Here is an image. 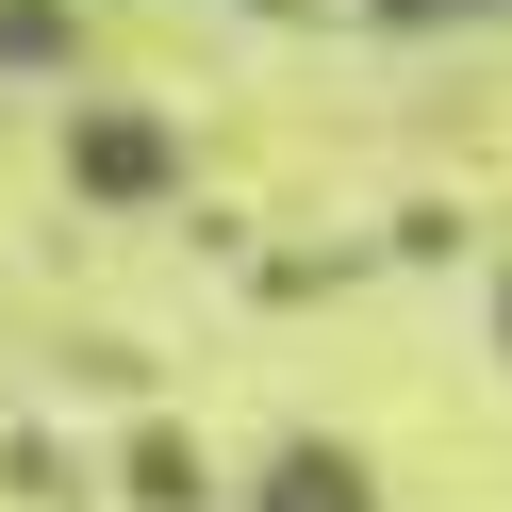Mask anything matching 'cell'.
I'll return each instance as SVG.
<instances>
[{
    "instance_id": "cell-1",
    "label": "cell",
    "mask_w": 512,
    "mask_h": 512,
    "mask_svg": "<svg viewBox=\"0 0 512 512\" xmlns=\"http://www.w3.org/2000/svg\"><path fill=\"white\" fill-rule=\"evenodd\" d=\"M67 166H83V199H166V166H182V149H166V116H83V133H67Z\"/></svg>"
},
{
    "instance_id": "cell-2",
    "label": "cell",
    "mask_w": 512,
    "mask_h": 512,
    "mask_svg": "<svg viewBox=\"0 0 512 512\" xmlns=\"http://www.w3.org/2000/svg\"><path fill=\"white\" fill-rule=\"evenodd\" d=\"M248 512H380V496H364V463H347V446H281Z\"/></svg>"
},
{
    "instance_id": "cell-3",
    "label": "cell",
    "mask_w": 512,
    "mask_h": 512,
    "mask_svg": "<svg viewBox=\"0 0 512 512\" xmlns=\"http://www.w3.org/2000/svg\"><path fill=\"white\" fill-rule=\"evenodd\" d=\"M67 50H83L67 0H0V67H67Z\"/></svg>"
},
{
    "instance_id": "cell-4",
    "label": "cell",
    "mask_w": 512,
    "mask_h": 512,
    "mask_svg": "<svg viewBox=\"0 0 512 512\" xmlns=\"http://www.w3.org/2000/svg\"><path fill=\"white\" fill-rule=\"evenodd\" d=\"M380 17H496V0H380Z\"/></svg>"
},
{
    "instance_id": "cell-5",
    "label": "cell",
    "mask_w": 512,
    "mask_h": 512,
    "mask_svg": "<svg viewBox=\"0 0 512 512\" xmlns=\"http://www.w3.org/2000/svg\"><path fill=\"white\" fill-rule=\"evenodd\" d=\"M496 314H512V298H496Z\"/></svg>"
}]
</instances>
